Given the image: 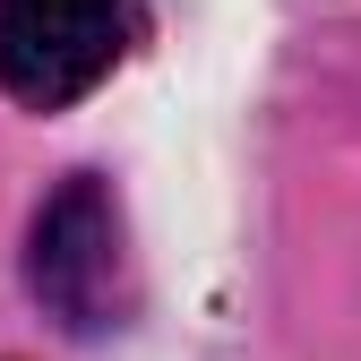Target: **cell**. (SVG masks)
Masks as SVG:
<instances>
[{"label":"cell","mask_w":361,"mask_h":361,"mask_svg":"<svg viewBox=\"0 0 361 361\" xmlns=\"http://www.w3.org/2000/svg\"><path fill=\"white\" fill-rule=\"evenodd\" d=\"M26 284L69 336H104L129 310V250H121V207L95 172H69L35 215L26 241Z\"/></svg>","instance_id":"cell-1"},{"label":"cell","mask_w":361,"mask_h":361,"mask_svg":"<svg viewBox=\"0 0 361 361\" xmlns=\"http://www.w3.org/2000/svg\"><path fill=\"white\" fill-rule=\"evenodd\" d=\"M129 43L121 0H0V86L35 112L95 95Z\"/></svg>","instance_id":"cell-2"}]
</instances>
